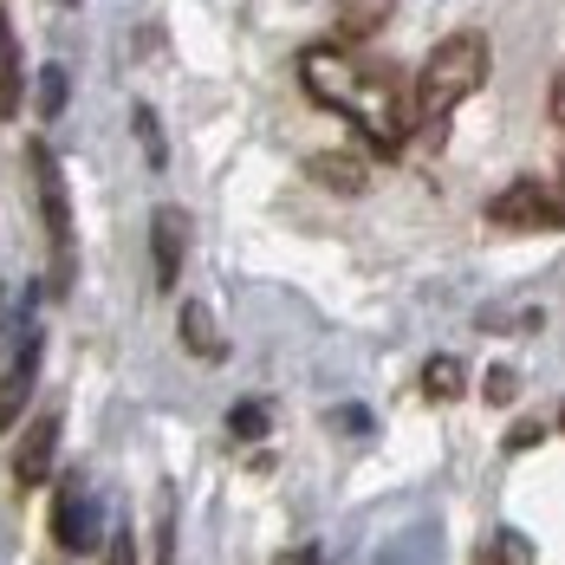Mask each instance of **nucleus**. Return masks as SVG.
<instances>
[{
  "instance_id": "obj_1",
  "label": "nucleus",
  "mask_w": 565,
  "mask_h": 565,
  "mask_svg": "<svg viewBox=\"0 0 565 565\" xmlns=\"http://www.w3.org/2000/svg\"><path fill=\"white\" fill-rule=\"evenodd\" d=\"M299 85H306L312 105H326V111H339L351 130H364V143H371L377 157H396V150L409 143V130H416V111H409V92H403L396 65L358 53V46H344V40L306 46V53H299Z\"/></svg>"
},
{
  "instance_id": "obj_2",
  "label": "nucleus",
  "mask_w": 565,
  "mask_h": 565,
  "mask_svg": "<svg viewBox=\"0 0 565 565\" xmlns=\"http://www.w3.org/2000/svg\"><path fill=\"white\" fill-rule=\"evenodd\" d=\"M488 40L481 33H449L436 53L423 58V78H416V98H409V111L423 117V124H443L455 105H468L481 85H488Z\"/></svg>"
},
{
  "instance_id": "obj_3",
  "label": "nucleus",
  "mask_w": 565,
  "mask_h": 565,
  "mask_svg": "<svg viewBox=\"0 0 565 565\" xmlns=\"http://www.w3.org/2000/svg\"><path fill=\"white\" fill-rule=\"evenodd\" d=\"M26 163H33V195H40V222H46V241H53V292L65 299L72 280H78V227H72V182L58 170V157L33 137L26 143Z\"/></svg>"
},
{
  "instance_id": "obj_4",
  "label": "nucleus",
  "mask_w": 565,
  "mask_h": 565,
  "mask_svg": "<svg viewBox=\"0 0 565 565\" xmlns=\"http://www.w3.org/2000/svg\"><path fill=\"white\" fill-rule=\"evenodd\" d=\"M53 540L65 553H98V540H105V513L92 501V488L78 481V475H65L58 481V501H53Z\"/></svg>"
},
{
  "instance_id": "obj_5",
  "label": "nucleus",
  "mask_w": 565,
  "mask_h": 565,
  "mask_svg": "<svg viewBox=\"0 0 565 565\" xmlns=\"http://www.w3.org/2000/svg\"><path fill=\"white\" fill-rule=\"evenodd\" d=\"M488 222L494 227H540V234H553L565 222V202L559 189H546V182H508L494 202H488Z\"/></svg>"
},
{
  "instance_id": "obj_6",
  "label": "nucleus",
  "mask_w": 565,
  "mask_h": 565,
  "mask_svg": "<svg viewBox=\"0 0 565 565\" xmlns=\"http://www.w3.org/2000/svg\"><path fill=\"white\" fill-rule=\"evenodd\" d=\"M40 332H26V339L13 344V358H7V371H0V436L20 423V409L33 403V391H40Z\"/></svg>"
},
{
  "instance_id": "obj_7",
  "label": "nucleus",
  "mask_w": 565,
  "mask_h": 565,
  "mask_svg": "<svg viewBox=\"0 0 565 565\" xmlns=\"http://www.w3.org/2000/svg\"><path fill=\"white\" fill-rule=\"evenodd\" d=\"M53 455H58V409H40L33 429H26L20 449H13V481H20V488H40V481L53 475Z\"/></svg>"
},
{
  "instance_id": "obj_8",
  "label": "nucleus",
  "mask_w": 565,
  "mask_h": 565,
  "mask_svg": "<svg viewBox=\"0 0 565 565\" xmlns=\"http://www.w3.org/2000/svg\"><path fill=\"white\" fill-rule=\"evenodd\" d=\"M182 254H189V215L182 209H157V222H150V260H157V286L163 292L182 280Z\"/></svg>"
},
{
  "instance_id": "obj_9",
  "label": "nucleus",
  "mask_w": 565,
  "mask_h": 565,
  "mask_svg": "<svg viewBox=\"0 0 565 565\" xmlns=\"http://www.w3.org/2000/svg\"><path fill=\"white\" fill-rule=\"evenodd\" d=\"M26 105V65H20V33L7 20V0H0V124Z\"/></svg>"
},
{
  "instance_id": "obj_10",
  "label": "nucleus",
  "mask_w": 565,
  "mask_h": 565,
  "mask_svg": "<svg viewBox=\"0 0 565 565\" xmlns=\"http://www.w3.org/2000/svg\"><path fill=\"white\" fill-rule=\"evenodd\" d=\"M384 20H391V0H339V40L344 46L384 33Z\"/></svg>"
},
{
  "instance_id": "obj_11",
  "label": "nucleus",
  "mask_w": 565,
  "mask_h": 565,
  "mask_svg": "<svg viewBox=\"0 0 565 565\" xmlns=\"http://www.w3.org/2000/svg\"><path fill=\"white\" fill-rule=\"evenodd\" d=\"M182 344L195 358H222V332L209 326V306H182Z\"/></svg>"
},
{
  "instance_id": "obj_12",
  "label": "nucleus",
  "mask_w": 565,
  "mask_h": 565,
  "mask_svg": "<svg viewBox=\"0 0 565 565\" xmlns=\"http://www.w3.org/2000/svg\"><path fill=\"white\" fill-rule=\"evenodd\" d=\"M461 364L455 358H429V371H423V396H436V403H449V396H461Z\"/></svg>"
},
{
  "instance_id": "obj_13",
  "label": "nucleus",
  "mask_w": 565,
  "mask_h": 565,
  "mask_svg": "<svg viewBox=\"0 0 565 565\" xmlns=\"http://www.w3.org/2000/svg\"><path fill=\"white\" fill-rule=\"evenodd\" d=\"M267 423H274V416H267V403H260V396H241V403L227 409V429H234L241 443H254V436H267Z\"/></svg>"
},
{
  "instance_id": "obj_14",
  "label": "nucleus",
  "mask_w": 565,
  "mask_h": 565,
  "mask_svg": "<svg viewBox=\"0 0 565 565\" xmlns=\"http://www.w3.org/2000/svg\"><path fill=\"white\" fill-rule=\"evenodd\" d=\"M130 124H137V143H143V163H150V170H163V163H170V150H163L157 111H150V105H137V117H130Z\"/></svg>"
},
{
  "instance_id": "obj_15",
  "label": "nucleus",
  "mask_w": 565,
  "mask_h": 565,
  "mask_svg": "<svg viewBox=\"0 0 565 565\" xmlns=\"http://www.w3.org/2000/svg\"><path fill=\"white\" fill-rule=\"evenodd\" d=\"M65 98H72L65 65H46V72H40V117H58V111H65Z\"/></svg>"
},
{
  "instance_id": "obj_16",
  "label": "nucleus",
  "mask_w": 565,
  "mask_h": 565,
  "mask_svg": "<svg viewBox=\"0 0 565 565\" xmlns=\"http://www.w3.org/2000/svg\"><path fill=\"white\" fill-rule=\"evenodd\" d=\"M312 175H326L332 189H358V182H364V170H358V163H344V150H326V157H312Z\"/></svg>"
},
{
  "instance_id": "obj_17",
  "label": "nucleus",
  "mask_w": 565,
  "mask_h": 565,
  "mask_svg": "<svg viewBox=\"0 0 565 565\" xmlns=\"http://www.w3.org/2000/svg\"><path fill=\"white\" fill-rule=\"evenodd\" d=\"M494 565H533V540L526 533H494Z\"/></svg>"
},
{
  "instance_id": "obj_18",
  "label": "nucleus",
  "mask_w": 565,
  "mask_h": 565,
  "mask_svg": "<svg viewBox=\"0 0 565 565\" xmlns=\"http://www.w3.org/2000/svg\"><path fill=\"white\" fill-rule=\"evenodd\" d=\"M332 416H339V429H344V436H364V429H371V416H364L358 403H344V409H332Z\"/></svg>"
},
{
  "instance_id": "obj_19",
  "label": "nucleus",
  "mask_w": 565,
  "mask_h": 565,
  "mask_svg": "<svg viewBox=\"0 0 565 565\" xmlns=\"http://www.w3.org/2000/svg\"><path fill=\"white\" fill-rule=\"evenodd\" d=\"M540 436H546V423H520L508 436V449H526V443H540Z\"/></svg>"
},
{
  "instance_id": "obj_20",
  "label": "nucleus",
  "mask_w": 565,
  "mask_h": 565,
  "mask_svg": "<svg viewBox=\"0 0 565 565\" xmlns=\"http://www.w3.org/2000/svg\"><path fill=\"white\" fill-rule=\"evenodd\" d=\"M111 565H137V546H130V533H111Z\"/></svg>"
},
{
  "instance_id": "obj_21",
  "label": "nucleus",
  "mask_w": 565,
  "mask_h": 565,
  "mask_svg": "<svg viewBox=\"0 0 565 565\" xmlns=\"http://www.w3.org/2000/svg\"><path fill=\"white\" fill-rule=\"evenodd\" d=\"M274 565H326V559H319V546H292V553H280Z\"/></svg>"
}]
</instances>
